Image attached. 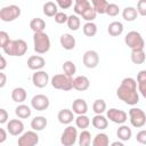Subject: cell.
Returning a JSON list of instances; mask_svg holds the SVG:
<instances>
[{
	"instance_id": "cell-31",
	"label": "cell",
	"mask_w": 146,
	"mask_h": 146,
	"mask_svg": "<svg viewBox=\"0 0 146 146\" xmlns=\"http://www.w3.org/2000/svg\"><path fill=\"white\" fill-rule=\"evenodd\" d=\"M90 6H91V2L88 0H76L74 2V13L76 15H82Z\"/></svg>"
},
{
	"instance_id": "cell-42",
	"label": "cell",
	"mask_w": 146,
	"mask_h": 146,
	"mask_svg": "<svg viewBox=\"0 0 146 146\" xmlns=\"http://www.w3.org/2000/svg\"><path fill=\"white\" fill-rule=\"evenodd\" d=\"M67 19H68V16L64 13V11H58L55 16V22L57 24H64V23H67Z\"/></svg>"
},
{
	"instance_id": "cell-6",
	"label": "cell",
	"mask_w": 146,
	"mask_h": 146,
	"mask_svg": "<svg viewBox=\"0 0 146 146\" xmlns=\"http://www.w3.org/2000/svg\"><path fill=\"white\" fill-rule=\"evenodd\" d=\"M21 16V8L17 5H9L0 9V19L2 22H13Z\"/></svg>"
},
{
	"instance_id": "cell-30",
	"label": "cell",
	"mask_w": 146,
	"mask_h": 146,
	"mask_svg": "<svg viewBox=\"0 0 146 146\" xmlns=\"http://www.w3.org/2000/svg\"><path fill=\"white\" fill-rule=\"evenodd\" d=\"M91 146H110V138L106 133L100 132L97 133L91 143Z\"/></svg>"
},
{
	"instance_id": "cell-37",
	"label": "cell",
	"mask_w": 146,
	"mask_h": 146,
	"mask_svg": "<svg viewBox=\"0 0 146 146\" xmlns=\"http://www.w3.org/2000/svg\"><path fill=\"white\" fill-rule=\"evenodd\" d=\"M62 68H63L64 74H66L67 76H73V75L75 74V72H76V66H75V64H74L72 60H66V62H64Z\"/></svg>"
},
{
	"instance_id": "cell-2",
	"label": "cell",
	"mask_w": 146,
	"mask_h": 146,
	"mask_svg": "<svg viewBox=\"0 0 146 146\" xmlns=\"http://www.w3.org/2000/svg\"><path fill=\"white\" fill-rule=\"evenodd\" d=\"M6 55L14 57H22L27 51V43L23 39L10 40V42L2 49Z\"/></svg>"
},
{
	"instance_id": "cell-47",
	"label": "cell",
	"mask_w": 146,
	"mask_h": 146,
	"mask_svg": "<svg viewBox=\"0 0 146 146\" xmlns=\"http://www.w3.org/2000/svg\"><path fill=\"white\" fill-rule=\"evenodd\" d=\"M8 112L5 110V108H0V123L1 124H5L7 121H8Z\"/></svg>"
},
{
	"instance_id": "cell-32",
	"label": "cell",
	"mask_w": 146,
	"mask_h": 146,
	"mask_svg": "<svg viewBox=\"0 0 146 146\" xmlns=\"http://www.w3.org/2000/svg\"><path fill=\"white\" fill-rule=\"evenodd\" d=\"M108 3L106 0H92L91 1V5L94 7V9L96 10L97 14H106V10H107V7H108Z\"/></svg>"
},
{
	"instance_id": "cell-9",
	"label": "cell",
	"mask_w": 146,
	"mask_h": 146,
	"mask_svg": "<svg viewBox=\"0 0 146 146\" xmlns=\"http://www.w3.org/2000/svg\"><path fill=\"white\" fill-rule=\"evenodd\" d=\"M38 143H39V136L34 130L23 132L17 140L18 146H36Z\"/></svg>"
},
{
	"instance_id": "cell-26",
	"label": "cell",
	"mask_w": 146,
	"mask_h": 146,
	"mask_svg": "<svg viewBox=\"0 0 146 146\" xmlns=\"http://www.w3.org/2000/svg\"><path fill=\"white\" fill-rule=\"evenodd\" d=\"M42 9H43V14L48 17H55L56 14L58 13V6L54 1H47L43 5Z\"/></svg>"
},
{
	"instance_id": "cell-22",
	"label": "cell",
	"mask_w": 146,
	"mask_h": 146,
	"mask_svg": "<svg viewBox=\"0 0 146 146\" xmlns=\"http://www.w3.org/2000/svg\"><path fill=\"white\" fill-rule=\"evenodd\" d=\"M123 29H124V27H123V24H122L121 22H119V21H113V22H111V23L108 24V26H107V32H108V34L112 35V36H119V35L122 34Z\"/></svg>"
},
{
	"instance_id": "cell-46",
	"label": "cell",
	"mask_w": 146,
	"mask_h": 146,
	"mask_svg": "<svg viewBox=\"0 0 146 146\" xmlns=\"http://www.w3.org/2000/svg\"><path fill=\"white\" fill-rule=\"evenodd\" d=\"M57 6L60 7L62 9H67L70 8L72 5H73V1L72 0H57Z\"/></svg>"
},
{
	"instance_id": "cell-19",
	"label": "cell",
	"mask_w": 146,
	"mask_h": 146,
	"mask_svg": "<svg viewBox=\"0 0 146 146\" xmlns=\"http://www.w3.org/2000/svg\"><path fill=\"white\" fill-rule=\"evenodd\" d=\"M90 87V81L84 75H79L75 79H73V88L79 91H86Z\"/></svg>"
},
{
	"instance_id": "cell-15",
	"label": "cell",
	"mask_w": 146,
	"mask_h": 146,
	"mask_svg": "<svg viewBox=\"0 0 146 146\" xmlns=\"http://www.w3.org/2000/svg\"><path fill=\"white\" fill-rule=\"evenodd\" d=\"M46 65V60L42 56L39 55H33L30 56L27 59V67L32 71H41Z\"/></svg>"
},
{
	"instance_id": "cell-10",
	"label": "cell",
	"mask_w": 146,
	"mask_h": 146,
	"mask_svg": "<svg viewBox=\"0 0 146 146\" xmlns=\"http://www.w3.org/2000/svg\"><path fill=\"white\" fill-rule=\"evenodd\" d=\"M106 117L110 119L113 123L116 124H123L128 120V114L123 110H117V108H110L106 112Z\"/></svg>"
},
{
	"instance_id": "cell-48",
	"label": "cell",
	"mask_w": 146,
	"mask_h": 146,
	"mask_svg": "<svg viewBox=\"0 0 146 146\" xmlns=\"http://www.w3.org/2000/svg\"><path fill=\"white\" fill-rule=\"evenodd\" d=\"M0 78H1V80H0V88H3L6 82H7V76H6V74L3 72H0Z\"/></svg>"
},
{
	"instance_id": "cell-39",
	"label": "cell",
	"mask_w": 146,
	"mask_h": 146,
	"mask_svg": "<svg viewBox=\"0 0 146 146\" xmlns=\"http://www.w3.org/2000/svg\"><path fill=\"white\" fill-rule=\"evenodd\" d=\"M106 107H107V105L104 99H96L92 104V111L96 114H103L106 111Z\"/></svg>"
},
{
	"instance_id": "cell-23",
	"label": "cell",
	"mask_w": 146,
	"mask_h": 146,
	"mask_svg": "<svg viewBox=\"0 0 146 146\" xmlns=\"http://www.w3.org/2000/svg\"><path fill=\"white\" fill-rule=\"evenodd\" d=\"M47 124H48V121H47V119H46L44 116H42V115L35 116V117H33L32 121H31V128H32V130H34V131H42V130L47 127Z\"/></svg>"
},
{
	"instance_id": "cell-44",
	"label": "cell",
	"mask_w": 146,
	"mask_h": 146,
	"mask_svg": "<svg viewBox=\"0 0 146 146\" xmlns=\"http://www.w3.org/2000/svg\"><path fill=\"white\" fill-rule=\"evenodd\" d=\"M137 11L141 16H146V0H139L137 2Z\"/></svg>"
},
{
	"instance_id": "cell-4",
	"label": "cell",
	"mask_w": 146,
	"mask_h": 146,
	"mask_svg": "<svg viewBox=\"0 0 146 146\" xmlns=\"http://www.w3.org/2000/svg\"><path fill=\"white\" fill-rule=\"evenodd\" d=\"M50 83H51L52 88L58 89V90L70 91L71 89H73V78L72 76H67L64 73L55 74L51 78Z\"/></svg>"
},
{
	"instance_id": "cell-21",
	"label": "cell",
	"mask_w": 146,
	"mask_h": 146,
	"mask_svg": "<svg viewBox=\"0 0 146 146\" xmlns=\"http://www.w3.org/2000/svg\"><path fill=\"white\" fill-rule=\"evenodd\" d=\"M137 84H138V91L146 99V70H141L138 72Z\"/></svg>"
},
{
	"instance_id": "cell-8",
	"label": "cell",
	"mask_w": 146,
	"mask_h": 146,
	"mask_svg": "<svg viewBox=\"0 0 146 146\" xmlns=\"http://www.w3.org/2000/svg\"><path fill=\"white\" fill-rule=\"evenodd\" d=\"M78 138L79 135L76 128L73 125H67L60 136V144L63 146H73L76 143Z\"/></svg>"
},
{
	"instance_id": "cell-3",
	"label": "cell",
	"mask_w": 146,
	"mask_h": 146,
	"mask_svg": "<svg viewBox=\"0 0 146 146\" xmlns=\"http://www.w3.org/2000/svg\"><path fill=\"white\" fill-rule=\"evenodd\" d=\"M33 46L36 54H46L50 49V39L49 35L44 32L33 34Z\"/></svg>"
},
{
	"instance_id": "cell-34",
	"label": "cell",
	"mask_w": 146,
	"mask_h": 146,
	"mask_svg": "<svg viewBox=\"0 0 146 146\" xmlns=\"http://www.w3.org/2000/svg\"><path fill=\"white\" fill-rule=\"evenodd\" d=\"M79 146H90L91 145V133L88 130H82L78 138Z\"/></svg>"
},
{
	"instance_id": "cell-14",
	"label": "cell",
	"mask_w": 146,
	"mask_h": 146,
	"mask_svg": "<svg viewBox=\"0 0 146 146\" xmlns=\"http://www.w3.org/2000/svg\"><path fill=\"white\" fill-rule=\"evenodd\" d=\"M7 131L11 136H21L24 131V123L19 119H11L7 123Z\"/></svg>"
},
{
	"instance_id": "cell-35",
	"label": "cell",
	"mask_w": 146,
	"mask_h": 146,
	"mask_svg": "<svg viewBox=\"0 0 146 146\" xmlns=\"http://www.w3.org/2000/svg\"><path fill=\"white\" fill-rule=\"evenodd\" d=\"M67 26L71 31H78L81 26V21L78 15H70L67 19Z\"/></svg>"
},
{
	"instance_id": "cell-27",
	"label": "cell",
	"mask_w": 146,
	"mask_h": 146,
	"mask_svg": "<svg viewBox=\"0 0 146 146\" xmlns=\"http://www.w3.org/2000/svg\"><path fill=\"white\" fill-rule=\"evenodd\" d=\"M130 58H131V62L133 64H143L145 60H146V54L144 51V49H137V50H131V54H130Z\"/></svg>"
},
{
	"instance_id": "cell-16",
	"label": "cell",
	"mask_w": 146,
	"mask_h": 146,
	"mask_svg": "<svg viewBox=\"0 0 146 146\" xmlns=\"http://www.w3.org/2000/svg\"><path fill=\"white\" fill-rule=\"evenodd\" d=\"M72 111L78 115H84L88 112V104L82 98H76L72 103Z\"/></svg>"
},
{
	"instance_id": "cell-13",
	"label": "cell",
	"mask_w": 146,
	"mask_h": 146,
	"mask_svg": "<svg viewBox=\"0 0 146 146\" xmlns=\"http://www.w3.org/2000/svg\"><path fill=\"white\" fill-rule=\"evenodd\" d=\"M32 82H33V86L36 88H44L49 83V75L43 70L36 71L32 75Z\"/></svg>"
},
{
	"instance_id": "cell-5",
	"label": "cell",
	"mask_w": 146,
	"mask_h": 146,
	"mask_svg": "<svg viewBox=\"0 0 146 146\" xmlns=\"http://www.w3.org/2000/svg\"><path fill=\"white\" fill-rule=\"evenodd\" d=\"M124 43L131 49V50H137V49H144L145 47V41L141 36V34L137 31H130L125 34L124 36Z\"/></svg>"
},
{
	"instance_id": "cell-24",
	"label": "cell",
	"mask_w": 146,
	"mask_h": 146,
	"mask_svg": "<svg viewBox=\"0 0 146 146\" xmlns=\"http://www.w3.org/2000/svg\"><path fill=\"white\" fill-rule=\"evenodd\" d=\"M27 97V92L22 87H16L11 91V99L15 103H23Z\"/></svg>"
},
{
	"instance_id": "cell-25",
	"label": "cell",
	"mask_w": 146,
	"mask_h": 146,
	"mask_svg": "<svg viewBox=\"0 0 146 146\" xmlns=\"http://www.w3.org/2000/svg\"><path fill=\"white\" fill-rule=\"evenodd\" d=\"M116 136L119 137V139H120L121 141H128V140L131 138V136H132V131H131V129H130L128 125L122 124L121 127L117 128V130H116Z\"/></svg>"
},
{
	"instance_id": "cell-7",
	"label": "cell",
	"mask_w": 146,
	"mask_h": 146,
	"mask_svg": "<svg viewBox=\"0 0 146 146\" xmlns=\"http://www.w3.org/2000/svg\"><path fill=\"white\" fill-rule=\"evenodd\" d=\"M130 123L135 128H141L146 124V113L138 107H132L129 110Z\"/></svg>"
},
{
	"instance_id": "cell-40",
	"label": "cell",
	"mask_w": 146,
	"mask_h": 146,
	"mask_svg": "<svg viewBox=\"0 0 146 146\" xmlns=\"http://www.w3.org/2000/svg\"><path fill=\"white\" fill-rule=\"evenodd\" d=\"M81 16H82V18H83L84 21H87V22H92V21L96 18L97 13H96V10L94 9V7H92V5H91Z\"/></svg>"
},
{
	"instance_id": "cell-20",
	"label": "cell",
	"mask_w": 146,
	"mask_h": 146,
	"mask_svg": "<svg viewBox=\"0 0 146 146\" xmlns=\"http://www.w3.org/2000/svg\"><path fill=\"white\" fill-rule=\"evenodd\" d=\"M91 124L98 130H105L108 127V120L102 114H96L91 120Z\"/></svg>"
},
{
	"instance_id": "cell-43",
	"label": "cell",
	"mask_w": 146,
	"mask_h": 146,
	"mask_svg": "<svg viewBox=\"0 0 146 146\" xmlns=\"http://www.w3.org/2000/svg\"><path fill=\"white\" fill-rule=\"evenodd\" d=\"M10 42V39H9V34L5 31H1L0 32V47L3 49L8 43Z\"/></svg>"
},
{
	"instance_id": "cell-41",
	"label": "cell",
	"mask_w": 146,
	"mask_h": 146,
	"mask_svg": "<svg viewBox=\"0 0 146 146\" xmlns=\"http://www.w3.org/2000/svg\"><path fill=\"white\" fill-rule=\"evenodd\" d=\"M120 13V8L116 3H108V7H107V10H106V15L108 16H117Z\"/></svg>"
},
{
	"instance_id": "cell-38",
	"label": "cell",
	"mask_w": 146,
	"mask_h": 146,
	"mask_svg": "<svg viewBox=\"0 0 146 146\" xmlns=\"http://www.w3.org/2000/svg\"><path fill=\"white\" fill-rule=\"evenodd\" d=\"M90 124V119L84 114V115H78L75 117V125L80 128L81 130H86Z\"/></svg>"
},
{
	"instance_id": "cell-51",
	"label": "cell",
	"mask_w": 146,
	"mask_h": 146,
	"mask_svg": "<svg viewBox=\"0 0 146 146\" xmlns=\"http://www.w3.org/2000/svg\"><path fill=\"white\" fill-rule=\"evenodd\" d=\"M110 146H124V144L121 140H116V141H113Z\"/></svg>"
},
{
	"instance_id": "cell-18",
	"label": "cell",
	"mask_w": 146,
	"mask_h": 146,
	"mask_svg": "<svg viewBox=\"0 0 146 146\" xmlns=\"http://www.w3.org/2000/svg\"><path fill=\"white\" fill-rule=\"evenodd\" d=\"M57 119H58L59 123H62V124H70V123L73 122V120H75L73 111L67 110V108L60 110L57 114Z\"/></svg>"
},
{
	"instance_id": "cell-36",
	"label": "cell",
	"mask_w": 146,
	"mask_h": 146,
	"mask_svg": "<svg viewBox=\"0 0 146 146\" xmlns=\"http://www.w3.org/2000/svg\"><path fill=\"white\" fill-rule=\"evenodd\" d=\"M82 31H83V34L87 36H95L97 33V25L94 22H87L82 26Z\"/></svg>"
},
{
	"instance_id": "cell-33",
	"label": "cell",
	"mask_w": 146,
	"mask_h": 146,
	"mask_svg": "<svg viewBox=\"0 0 146 146\" xmlns=\"http://www.w3.org/2000/svg\"><path fill=\"white\" fill-rule=\"evenodd\" d=\"M31 108L27 106V105H24V104H19L16 108H15V114L19 117V119H27L31 116Z\"/></svg>"
},
{
	"instance_id": "cell-49",
	"label": "cell",
	"mask_w": 146,
	"mask_h": 146,
	"mask_svg": "<svg viewBox=\"0 0 146 146\" xmlns=\"http://www.w3.org/2000/svg\"><path fill=\"white\" fill-rule=\"evenodd\" d=\"M6 139H7V132H6V130H5L3 128H1V129H0V143H1V144L5 143Z\"/></svg>"
},
{
	"instance_id": "cell-12",
	"label": "cell",
	"mask_w": 146,
	"mask_h": 146,
	"mask_svg": "<svg viewBox=\"0 0 146 146\" xmlns=\"http://www.w3.org/2000/svg\"><path fill=\"white\" fill-rule=\"evenodd\" d=\"M50 105L49 98L46 95L39 94L32 97L31 99V106L36 111H46Z\"/></svg>"
},
{
	"instance_id": "cell-29",
	"label": "cell",
	"mask_w": 146,
	"mask_h": 146,
	"mask_svg": "<svg viewBox=\"0 0 146 146\" xmlns=\"http://www.w3.org/2000/svg\"><path fill=\"white\" fill-rule=\"evenodd\" d=\"M30 27L34 33H40L43 32V30L46 29V22L40 18V17H35L33 19H31L30 22Z\"/></svg>"
},
{
	"instance_id": "cell-50",
	"label": "cell",
	"mask_w": 146,
	"mask_h": 146,
	"mask_svg": "<svg viewBox=\"0 0 146 146\" xmlns=\"http://www.w3.org/2000/svg\"><path fill=\"white\" fill-rule=\"evenodd\" d=\"M0 60H1V64H0V70H1V72L6 68V66H7V62H6V59H5V57L3 56H1L0 57Z\"/></svg>"
},
{
	"instance_id": "cell-28",
	"label": "cell",
	"mask_w": 146,
	"mask_h": 146,
	"mask_svg": "<svg viewBox=\"0 0 146 146\" xmlns=\"http://www.w3.org/2000/svg\"><path fill=\"white\" fill-rule=\"evenodd\" d=\"M137 16H138V11H137V8L135 7L128 6L122 10V17L127 22H133L137 18Z\"/></svg>"
},
{
	"instance_id": "cell-11",
	"label": "cell",
	"mask_w": 146,
	"mask_h": 146,
	"mask_svg": "<svg viewBox=\"0 0 146 146\" xmlns=\"http://www.w3.org/2000/svg\"><path fill=\"white\" fill-rule=\"evenodd\" d=\"M82 62L87 68H95L99 64V55L95 50H87L83 54Z\"/></svg>"
},
{
	"instance_id": "cell-45",
	"label": "cell",
	"mask_w": 146,
	"mask_h": 146,
	"mask_svg": "<svg viewBox=\"0 0 146 146\" xmlns=\"http://www.w3.org/2000/svg\"><path fill=\"white\" fill-rule=\"evenodd\" d=\"M136 140L143 145H146V129L144 130H140L137 132L136 135Z\"/></svg>"
},
{
	"instance_id": "cell-1",
	"label": "cell",
	"mask_w": 146,
	"mask_h": 146,
	"mask_svg": "<svg viewBox=\"0 0 146 146\" xmlns=\"http://www.w3.org/2000/svg\"><path fill=\"white\" fill-rule=\"evenodd\" d=\"M116 96L127 105H136L139 103V95L137 91V81L133 78H124L116 89Z\"/></svg>"
},
{
	"instance_id": "cell-17",
	"label": "cell",
	"mask_w": 146,
	"mask_h": 146,
	"mask_svg": "<svg viewBox=\"0 0 146 146\" xmlns=\"http://www.w3.org/2000/svg\"><path fill=\"white\" fill-rule=\"evenodd\" d=\"M59 42H60V46L65 49V50H72L75 48V38L70 34V33H64L60 35L59 38Z\"/></svg>"
}]
</instances>
